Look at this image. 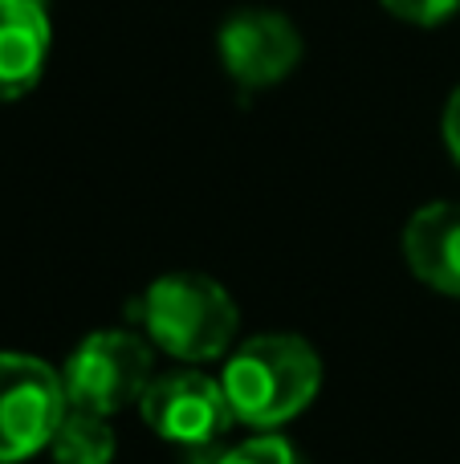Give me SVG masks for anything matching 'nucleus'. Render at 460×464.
<instances>
[{
	"label": "nucleus",
	"instance_id": "0eeeda50",
	"mask_svg": "<svg viewBox=\"0 0 460 464\" xmlns=\"http://www.w3.org/2000/svg\"><path fill=\"white\" fill-rule=\"evenodd\" d=\"M53 53L49 0H0V102H21L41 86Z\"/></svg>",
	"mask_w": 460,
	"mask_h": 464
},
{
	"label": "nucleus",
	"instance_id": "f03ea898",
	"mask_svg": "<svg viewBox=\"0 0 460 464\" xmlns=\"http://www.w3.org/2000/svg\"><path fill=\"white\" fill-rule=\"evenodd\" d=\"M127 314L139 322L143 338L155 351L171 354L179 362H216L236 346L241 314L236 302L216 277L208 273H163L155 277Z\"/></svg>",
	"mask_w": 460,
	"mask_h": 464
},
{
	"label": "nucleus",
	"instance_id": "423d86ee",
	"mask_svg": "<svg viewBox=\"0 0 460 464\" xmlns=\"http://www.w3.org/2000/svg\"><path fill=\"white\" fill-rule=\"evenodd\" d=\"M216 57L241 90H269L302 62V33L277 8H236L216 29Z\"/></svg>",
	"mask_w": 460,
	"mask_h": 464
},
{
	"label": "nucleus",
	"instance_id": "9d476101",
	"mask_svg": "<svg viewBox=\"0 0 460 464\" xmlns=\"http://www.w3.org/2000/svg\"><path fill=\"white\" fill-rule=\"evenodd\" d=\"M200 464H310V460L302 457L290 440H282V436H273V432H261V436H249V440H241V444L216 449Z\"/></svg>",
	"mask_w": 460,
	"mask_h": 464
},
{
	"label": "nucleus",
	"instance_id": "7ed1b4c3",
	"mask_svg": "<svg viewBox=\"0 0 460 464\" xmlns=\"http://www.w3.org/2000/svg\"><path fill=\"white\" fill-rule=\"evenodd\" d=\"M155 379L151 343L135 330H94L70 351L62 367L65 400L78 411L94 416H119L139 408L143 392Z\"/></svg>",
	"mask_w": 460,
	"mask_h": 464
},
{
	"label": "nucleus",
	"instance_id": "f8f14e48",
	"mask_svg": "<svg viewBox=\"0 0 460 464\" xmlns=\"http://www.w3.org/2000/svg\"><path fill=\"white\" fill-rule=\"evenodd\" d=\"M440 139H445V151L460 163V82L453 86L445 102V114H440Z\"/></svg>",
	"mask_w": 460,
	"mask_h": 464
},
{
	"label": "nucleus",
	"instance_id": "1a4fd4ad",
	"mask_svg": "<svg viewBox=\"0 0 460 464\" xmlns=\"http://www.w3.org/2000/svg\"><path fill=\"white\" fill-rule=\"evenodd\" d=\"M53 464H110L114 460V428L106 416L70 408L49 440Z\"/></svg>",
	"mask_w": 460,
	"mask_h": 464
},
{
	"label": "nucleus",
	"instance_id": "9b49d317",
	"mask_svg": "<svg viewBox=\"0 0 460 464\" xmlns=\"http://www.w3.org/2000/svg\"><path fill=\"white\" fill-rule=\"evenodd\" d=\"M396 21L416 24V29H436L460 8V0H379Z\"/></svg>",
	"mask_w": 460,
	"mask_h": 464
},
{
	"label": "nucleus",
	"instance_id": "39448f33",
	"mask_svg": "<svg viewBox=\"0 0 460 464\" xmlns=\"http://www.w3.org/2000/svg\"><path fill=\"white\" fill-rule=\"evenodd\" d=\"M139 416L159 440L187 452L216 449L220 436L236 424L220 379L204 375L196 367L155 375L143 400H139Z\"/></svg>",
	"mask_w": 460,
	"mask_h": 464
},
{
	"label": "nucleus",
	"instance_id": "6e6552de",
	"mask_svg": "<svg viewBox=\"0 0 460 464\" xmlns=\"http://www.w3.org/2000/svg\"><path fill=\"white\" fill-rule=\"evenodd\" d=\"M404 261L416 281L460 297V200H432L404 225Z\"/></svg>",
	"mask_w": 460,
	"mask_h": 464
},
{
	"label": "nucleus",
	"instance_id": "20e7f679",
	"mask_svg": "<svg viewBox=\"0 0 460 464\" xmlns=\"http://www.w3.org/2000/svg\"><path fill=\"white\" fill-rule=\"evenodd\" d=\"M70 411L62 371L45 359L0 351V464H21L49 449Z\"/></svg>",
	"mask_w": 460,
	"mask_h": 464
},
{
	"label": "nucleus",
	"instance_id": "f257e3e1",
	"mask_svg": "<svg viewBox=\"0 0 460 464\" xmlns=\"http://www.w3.org/2000/svg\"><path fill=\"white\" fill-rule=\"evenodd\" d=\"M220 387L236 424L277 432L314 403L322 387V359L298 334H257L228 351Z\"/></svg>",
	"mask_w": 460,
	"mask_h": 464
}]
</instances>
